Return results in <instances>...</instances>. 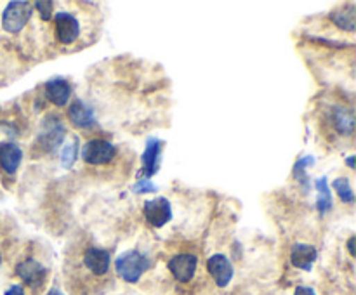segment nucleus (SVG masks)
I'll list each match as a JSON object with an SVG mask.
<instances>
[{
	"mask_svg": "<svg viewBox=\"0 0 356 295\" xmlns=\"http://www.w3.org/2000/svg\"><path fill=\"white\" fill-rule=\"evenodd\" d=\"M148 267H150V259L139 250H127V252L120 253L115 260L117 274L127 283H137L148 271Z\"/></svg>",
	"mask_w": 356,
	"mask_h": 295,
	"instance_id": "f257e3e1",
	"label": "nucleus"
},
{
	"mask_svg": "<svg viewBox=\"0 0 356 295\" xmlns=\"http://www.w3.org/2000/svg\"><path fill=\"white\" fill-rule=\"evenodd\" d=\"M65 137H67V127L61 118L54 113L46 115L37 134V144L46 153H54L63 144Z\"/></svg>",
	"mask_w": 356,
	"mask_h": 295,
	"instance_id": "f03ea898",
	"label": "nucleus"
},
{
	"mask_svg": "<svg viewBox=\"0 0 356 295\" xmlns=\"http://www.w3.org/2000/svg\"><path fill=\"white\" fill-rule=\"evenodd\" d=\"M32 3L26 0H12L2 12V28L8 33H19L32 17Z\"/></svg>",
	"mask_w": 356,
	"mask_h": 295,
	"instance_id": "7ed1b4c3",
	"label": "nucleus"
},
{
	"mask_svg": "<svg viewBox=\"0 0 356 295\" xmlns=\"http://www.w3.org/2000/svg\"><path fill=\"white\" fill-rule=\"evenodd\" d=\"M115 146L106 139H91L82 148V158L89 165H105L115 158Z\"/></svg>",
	"mask_w": 356,
	"mask_h": 295,
	"instance_id": "20e7f679",
	"label": "nucleus"
},
{
	"mask_svg": "<svg viewBox=\"0 0 356 295\" xmlns=\"http://www.w3.org/2000/svg\"><path fill=\"white\" fill-rule=\"evenodd\" d=\"M162 148H164V142H162L160 139L148 137L146 149H144L143 156H141V170H139L141 179L150 180L151 177L160 170Z\"/></svg>",
	"mask_w": 356,
	"mask_h": 295,
	"instance_id": "39448f33",
	"label": "nucleus"
},
{
	"mask_svg": "<svg viewBox=\"0 0 356 295\" xmlns=\"http://www.w3.org/2000/svg\"><path fill=\"white\" fill-rule=\"evenodd\" d=\"M144 217L150 222L153 228H164L169 221L172 219V207L171 201L164 196L153 198L148 200L143 207Z\"/></svg>",
	"mask_w": 356,
	"mask_h": 295,
	"instance_id": "423d86ee",
	"label": "nucleus"
},
{
	"mask_svg": "<svg viewBox=\"0 0 356 295\" xmlns=\"http://www.w3.org/2000/svg\"><path fill=\"white\" fill-rule=\"evenodd\" d=\"M196 264L198 259L193 253H178L169 260L167 267L179 283H189L196 273Z\"/></svg>",
	"mask_w": 356,
	"mask_h": 295,
	"instance_id": "0eeeda50",
	"label": "nucleus"
},
{
	"mask_svg": "<svg viewBox=\"0 0 356 295\" xmlns=\"http://www.w3.org/2000/svg\"><path fill=\"white\" fill-rule=\"evenodd\" d=\"M56 24V37L63 45H71L80 37V23L77 17L70 12H58L54 16Z\"/></svg>",
	"mask_w": 356,
	"mask_h": 295,
	"instance_id": "6e6552de",
	"label": "nucleus"
},
{
	"mask_svg": "<svg viewBox=\"0 0 356 295\" xmlns=\"http://www.w3.org/2000/svg\"><path fill=\"white\" fill-rule=\"evenodd\" d=\"M207 271L212 276L214 283L219 288L228 287V283L233 278V266H231L230 259L223 253H214L209 260H207Z\"/></svg>",
	"mask_w": 356,
	"mask_h": 295,
	"instance_id": "1a4fd4ad",
	"label": "nucleus"
},
{
	"mask_svg": "<svg viewBox=\"0 0 356 295\" xmlns=\"http://www.w3.org/2000/svg\"><path fill=\"white\" fill-rule=\"evenodd\" d=\"M16 274L23 280V283H26L32 288L42 287V283L46 281L47 269L35 259H26L23 262H19L16 266Z\"/></svg>",
	"mask_w": 356,
	"mask_h": 295,
	"instance_id": "9d476101",
	"label": "nucleus"
},
{
	"mask_svg": "<svg viewBox=\"0 0 356 295\" xmlns=\"http://www.w3.org/2000/svg\"><path fill=\"white\" fill-rule=\"evenodd\" d=\"M23 162V151L15 142H0V169L12 176Z\"/></svg>",
	"mask_w": 356,
	"mask_h": 295,
	"instance_id": "9b49d317",
	"label": "nucleus"
},
{
	"mask_svg": "<svg viewBox=\"0 0 356 295\" xmlns=\"http://www.w3.org/2000/svg\"><path fill=\"white\" fill-rule=\"evenodd\" d=\"M84 264L92 274L96 276H103L108 273L110 269V253L105 248H98V246H89L84 253Z\"/></svg>",
	"mask_w": 356,
	"mask_h": 295,
	"instance_id": "f8f14e48",
	"label": "nucleus"
},
{
	"mask_svg": "<svg viewBox=\"0 0 356 295\" xmlns=\"http://www.w3.org/2000/svg\"><path fill=\"white\" fill-rule=\"evenodd\" d=\"M318 252L310 243H296L290 250V262L294 267L303 271H311L314 260H316Z\"/></svg>",
	"mask_w": 356,
	"mask_h": 295,
	"instance_id": "ddd939ff",
	"label": "nucleus"
},
{
	"mask_svg": "<svg viewBox=\"0 0 356 295\" xmlns=\"http://www.w3.org/2000/svg\"><path fill=\"white\" fill-rule=\"evenodd\" d=\"M68 120H70L75 127L87 128L96 121L94 110H92V106H89L87 103L77 99L70 104V108H68Z\"/></svg>",
	"mask_w": 356,
	"mask_h": 295,
	"instance_id": "4468645a",
	"label": "nucleus"
},
{
	"mask_svg": "<svg viewBox=\"0 0 356 295\" xmlns=\"http://www.w3.org/2000/svg\"><path fill=\"white\" fill-rule=\"evenodd\" d=\"M330 120L341 135H351L355 130V111L351 108L334 106L330 111Z\"/></svg>",
	"mask_w": 356,
	"mask_h": 295,
	"instance_id": "2eb2a0df",
	"label": "nucleus"
},
{
	"mask_svg": "<svg viewBox=\"0 0 356 295\" xmlns=\"http://www.w3.org/2000/svg\"><path fill=\"white\" fill-rule=\"evenodd\" d=\"M46 96L56 106H67L71 96L70 83L65 78H51L46 82Z\"/></svg>",
	"mask_w": 356,
	"mask_h": 295,
	"instance_id": "dca6fc26",
	"label": "nucleus"
},
{
	"mask_svg": "<svg viewBox=\"0 0 356 295\" xmlns=\"http://www.w3.org/2000/svg\"><path fill=\"white\" fill-rule=\"evenodd\" d=\"M330 21L337 28L344 31H355L356 30V7L355 6H342L339 9L332 10Z\"/></svg>",
	"mask_w": 356,
	"mask_h": 295,
	"instance_id": "f3484780",
	"label": "nucleus"
},
{
	"mask_svg": "<svg viewBox=\"0 0 356 295\" xmlns=\"http://www.w3.org/2000/svg\"><path fill=\"white\" fill-rule=\"evenodd\" d=\"M314 187H316V210L320 215H325L327 212L332 210V194L328 189L327 177H320L314 180Z\"/></svg>",
	"mask_w": 356,
	"mask_h": 295,
	"instance_id": "a211bd4d",
	"label": "nucleus"
},
{
	"mask_svg": "<svg viewBox=\"0 0 356 295\" xmlns=\"http://www.w3.org/2000/svg\"><path fill=\"white\" fill-rule=\"evenodd\" d=\"M78 144H80V141H78L77 135H74L70 141L65 142L63 149H61V165H63L65 169H71V167L75 165V162H77Z\"/></svg>",
	"mask_w": 356,
	"mask_h": 295,
	"instance_id": "6ab92c4d",
	"label": "nucleus"
},
{
	"mask_svg": "<svg viewBox=\"0 0 356 295\" xmlns=\"http://www.w3.org/2000/svg\"><path fill=\"white\" fill-rule=\"evenodd\" d=\"M314 162H316L314 156H303V158L297 160V163L294 165V177L299 180L300 186H303L304 189H310V179H307L306 170L310 169V167H313Z\"/></svg>",
	"mask_w": 356,
	"mask_h": 295,
	"instance_id": "aec40b11",
	"label": "nucleus"
},
{
	"mask_svg": "<svg viewBox=\"0 0 356 295\" xmlns=\"http://www.w3.org/2000/svg\"><path fill=\"white\" fill-rule=\"evenodd\" d=\"M332 187L335 189V193L339 194V198L342 200V203H355V193L351 189V184H349L348 177H337V179L332 183Z\"/></svg>",
	"mask_w": 356,
	"mask_h": 295,
	"instance_id": "412c9836",
	"label": "nucleus"
},
{
	"mask_svg": "<svg viewBox=\"0 0 356 295\" xmlns=\"http://www.w3.org/2000/svg\"><path fill=\"white\" fill-rule=\"evenodd\" d=\"M33 7L37 9V12L40 14L44 21H49L51 16H53V10H54V3L51 0H39V2L33 3Z\"/></svg>",
	"mask_w": 356,
	"mask_h": 295,
	"instance_id": "4be33fe9",
	"label": "nucleus"
},
{
	"mask_svg": "<svg viewBox=\"0 0 356 295\" xmlns=\"http://www.w3.org/2000/svg\"><path fill=\"white\" fill-rule=\"evenodd\" d=\"M134 193H153V191H157V186H155L151 180H146V179H141L139 183L134 184L133 187Z\"/></svg>",
	"mask_w": 356,
	"mask_h": 295,
	"instance_id": "5701e85b",
	"label": "nucleus"
},
{
	"mask_svg": "<svg viewBox=\"0 0 356 295\" xmlns=\"http://www.w3.org/2000/svg\"><path fill=\"white\" fill-rule=\"evenodd\" d=\"M6 295H25V288L22 285H12L9 290H6Z\"/></svg>",
	"mask_w": 356,
	"mask_h": 295,
	"instance_id": "b1692460",
	"label": "nucleus"
},
{
	"mask_svg": "<svg viewBox=\"0 0 356 295\" xmlns=\"http://www.w3.org/2000/svg\"><path fill=\"white\" fill-rule=\"evenodd\" d=\"M294 295H316V294H314V290L311 287H297L296 292H294Z\"/></svg>",
	"mask_w": 356,
	"mask_h": 295,
	"instance_id": "393cba45",
	"label": "nucleus"
},
{
	"mask_svg": "<svg viewBox=\"0 0 356 295\" xmlns=\"http://www.w3.org/2000/svg\"><path fill=\"white\" fill-rule=\"evenodd\" d=\"M348 250H349V253H351V255L355 257V236H351V238H349V242H348Z\"/></svg>",
	"mask_w": 356,
	"mask_h": 295,
	"instance_id": "a878e982",
	"label": "nucleus"
},
{
	"mask_svg": "<svg viewBox=\"0 0 356 295\" xmlns=\"http://www.w3.org/2000/svg\"><path fill=\"white\" fill-rule=\"evenodd\" d=\"M346 163H348L349 169H355V156H349V158L346 160Z\"/></svg>",
	"mask_w": 356,
	"mask_h": 295,
	"instance_id": "bb28decb",
	"label": "nucleus"
},
{
	"mask_svg": "<svg viewBox=\"0 0 356 295\" xmlns=\"http://www.w3.org/2000/svg\"><path fill=\"white\" fill-rule=\"evenodd\" d=\"M47 295H65V294L61 290H58V288H51V290L47 292Z\"/></svg>",
	"mask_w": 356,
	"mask_h": 295,
	"instance_id": "cd10ccee",
	"label": "nucleus"
},
{
	"mask_svg": "<svg viewBox=\"0 0 356 295\" xmlns=\"http://www.w3.org/2000/svg\"><path fill=\"white\" fill-rule=\"evenodd\" d=\"M0 267H2V253H0Z\"/></svg>",
	"mask_w": 356,
	"mask_h": 295,
	"instance_id": "c85d7f7f",
	"label": "nucleus"
}]
</instances>
